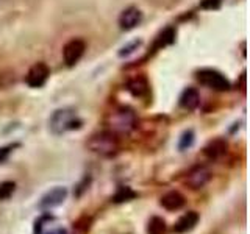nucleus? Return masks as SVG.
Instances as JSON below:
<instances>
[{
    "label": "nucleus",
    "mask_w": 250,
    "mask_h": 234,
    "mask_svg": "<svg viewBox=\"0 0 250 234\" xmlns=\"http://www.w3.org/2000/svg\"><path fill=\"white\" fill-rule=\"evenodd\" d=\"M106 130L114 133L116 136L130 135V133L138 127V117L135 111L130 108H116L106 116Z\"/></svg>",
    "instance_id": "obj_1"
},
{
    "label": "nucleus",
    "mask_w": 250,
    "mask_h": 234,
    "mask_svg": "<svg viewBox=\"0 0 250 234\" xmlns=\"http://www.w3.org/2000/svg\"><path fill=\"white\" fill-rule=\"evenodd\" d=\"M83 122L78 119V114L74 108H60L49 119V128L55 136H61L67 131L82 128Z\"/></svg>",
    "instance_id": "obj_2"
},
{
    "label": "nucleus",
    "mask_w": 250,
    "mask_h": 234,
    "mask_svg": "<svg viewBox=\"0 0 250 234\" xmlns=\"http://www.w3.org/2000/svg\"><path fill=\"white\" fill-rule=\"evenodd\" d=\"M119 136H116L111 131H99L94 133V135L88 139V148L96 155L105 156V158H109V156H114L117 152H119Z\"/></svg>",
    "instance_id": "obj_3"
},
{
    "label": "nucleus",
    "mask_w": 250,
    "mask_h": 234,
    "mask_svg": "<svg viewBox=\"0 0 250 234\" xmlns=\"http://www.w3.org/2000/svg\"><path fill=\"white\" fill-rule=\"evenodd\" d=\"M197 80L207 86V88H211L214 91H229L230 89V81L227 78L217 72L214 69H202L197 72Z\"/></svg>",
    "instance_id": "obj_4"
},
{
    "label": "nucleus",
    "mask_w": 250,
    "mask_h": 234,
    "mask_svg": "<svg viewBox=\"0 0 250 234\" xmlns=\"http://www.w3.org/2000/svg\"><path fill=\"white\" fill-rule=\"evenodd\" d=\"M84 50H86V42L83 39H78V38L70 39L64 45V49H62V58H64L66 66L67 67L75 66L84 55Z\"/></svg>",
    "instance_id": "obj_5"
},
{
    "label": "nucleus",
    "mask_w": 250,
    "mask_h": 234,
    "mask_svg": "<svg viewBox=\"0 0 250 234\" xmlns=\"http://www.w3.org/2000/svg\"><path fill=\"white\" fill-rule=\"evenodd\" d=\"M211 179V170L205 166H195L188 172L186 178L183 179L185 186H188L189 189H202L203 186H207L208 181Z\"/></svg>",
    "instance_id": "obj_6"
},
{
    "label": "nucleus",
    "mask_w": 250,
    "mask_h": 234,
    "mask_svg": "<svg viewBox=\"0 0 250 234\" xmlns=\"http://www.w3.org/2000/svg\"><path fill=\"white\" fill-rule=\"evenodd\" d=\"M67 197V189L62 186H57V187H52L50 191H47L41 200H39V208L41 209H52V208H57L61 206L64 203Z\"/></svg>",
    "instance_id": "obj_7"
},
{
    "label": "nucleus",
    "mask_w": 250,
    "mask_h": 234,
    "mask_svg": "<svg viewBox=\"0 0 250 234\" xmlns=\"http://www.w3.org/2000/svg\"><path fill=\"white\" fill-rule=\"evenodd\" d=\"M50 77V69L45 62H36L27 74V84L30 88H41Z\"/></svg>",
    "instance_id": "obj_8"
},
{
    "label": "nucleus",
    "mask_w": 250,
    "mask_h": 234,
    "mask_svg": "<svg viewBox=\"0 0 250 234\" xmlns=\"http://www.w3.org/2000/svg\"><path fill=\"white\" fill-rule=\"evenodd\" d=\"M227 150H229V142H227L224 137H216L213 140H209V142L205 145V148H203V155H205L208 159L216 161V159H221L227 153Z\"/></svg>",
    "instance_id": "obj_9"
},
{
    "label": "nucleus",
    "mask_w": 250,
    "mask_h": 234,
    "mask_svg": "<svg viewBox=\"0 0 250 234\" xmlns=\"http://www.w3.org/2000/svg\"><path fill=\"white\" fill-rule=\"evenodd\" d=\"M143 20V13L136 6H128L127 10H124L119 16V25L122 30H131L136 25H139Z\"/></svg>",
    "instance_id": "obj_10"
},
{
    "label": "nucleus",
    "mask_w": 250,
    "mask_h": 234,
    "mask_svg": "<svg viewBox=\"0 0 250 234\" xmlns=\"http://www.w3.org/2000/svg\"><path fill=\"white\" fill-rule=\"evenodd\" d=\"M127 91L136 98H147L150 96V84L146 77H135L127 83Z\"/></svg>",
    "instance_id": "obj_11"
},
{
    "label": "nucleus",
    "mask_w": 250,
    "mask_h": 234,
    "mask_svg": "<svg viewBox=\"0 0 250 234\" xmlns=\"http://www.w3.org/2000/svg\"><path fill=\"white\" fill-rule=\"evenodd\" d=\"M185 203H186L185 195L178 191H169L167 194H164L160 200V205L166 211H170V213L172 211L182 209L185 206Z\"/></svg>",
    "instance_id": "obj_12"
},
{
    "label": "nucleus",
    "mask_w": 250,
    "mask_h": 234,
    "mask_svg": "<svg viewBox=\"0 0 250 234\" xmlns=\"http://www.w3.org/2000/svg\"><path fill=\"white\" fill-rule=\"evenodd\" d=\"M200 220V215L199 213H195V211H188L186 214H183L182 217L178 218L174 225V231L178 233V234H183V233H188L195 228V225L199 223Z\"/></svg>",
    "instance_id": "obj_13"
},
{
    "label": "nucleus",
    "mask_w": 250,
    "mask_h": 234,
    "mask_svg": "<svg viewBox=\"0 0 250 234\" xmlns=\"http://www.w3.org/2000/svg\"><path fill=\"white\" fill-rule=\"evenodd\" d=\"M199 103H200V96L197 89H194V88L185 89L182 96H180V106L186 109V111H194V109L199 106Z\"/></svg>",
    "instance_id": "obj_14"
},
{
    "label": "nucleus",
    "mask_w": 250,
    "mask_h": 234,
    "mask_svg": "<svg viewBox=\"0 0 250 234\" xmlns=\"http://www.w3.org/2000/svg\"><path fill=\"white\" fill-rule=\"evenodd\" d=\"M138 197V192H135L128 186H121L119 189L116 191V194L111 197V201L116 205H121V203H127L130 200H135Z\"/></svg>",
    "instance_id": "obj_15"
},
{
    "label": "nucleus",
    "mask_w": 250,
    "mask_h": 234,
    "mask_svg": "<svg viewBox=\"0 0 250 234\" xmlns=\"http://www.w3.org/2000/svg\"><path fill=\"white\" fill-rule=\"evenodd\" d=\"M166 231V220L160 215L150 217L147 223V234H164Z\"/></svg>",
    "instance_id": "obj_16"
},
{
    "label": "nucleus",
    "mask_w": 250,
    "mask_h": 234,
    "mask_svg": "<svg viewBox=\"0 0 250 234\" xmlns=\"http://www.w3.org/2000/svg\"><path fill=\"white\" fill-rule=\"evenodd\" d=\"M92 217L88 215V214H83L77 218V220L72 223L74 225V230L78 231V233H82V234H86V233H89L91 228H92Z\"/></svg>",
    "instance_id": "obj_17"
},
{
    "label": "nucleus",
    "mask_w": 250,
    "mask_h": 234,
    "mask_svg": "<svg viewBox=\"0 0 250 234\" xmlns=\"http://www.w3.org/2000/svg\"><path fill=\"white\" fill-rule=\"evenodd\" d=\"M175 41V30L174 28H166L163 31V33L158 36V39H156V44L155 47L156 49H160V47H164V45H169Z\"/></svg>",
    "instance_id": "obj_18"
},
{
    "label": "nucleus",
    "mask_w": 250,
    "mask_h": 234,
    "mask_svg": "<svg viewBox=\"0 0 250 234\" xmlns=\"http://www.w3.org/2000/svg\"><path fill=\"white\" fill-rule=\"evenodd\" d=\"M194 139H195V135H194L192 130L185 131L182 135V137H180V140H178V150L185 152V150H188V148H191L192 144H194Z\"/></svg>",
    "instance_id": "obj_19"
},
{
    "label": "nucleus",
    "mask_w": 250,
    "mask_h": 234,
    "mask_svg": "<svg viewBox=\"0 0 250 234\" xmlns=\"http://www.w3.org/2000/svg\"><path fill=\"white\" fill-rule=\"evenodd\" d=\"M16 191V183L14 181H2L0 183V201L8 200Z\"/></svg>",
    "instance_id": "obj_20"
},
{
    "label": "nucleus",
    "mask_w": 250,
    "mask_h": 234,
    "mask_svg": "<svg viewBox=\"0 0 250 234\" xmlns=\"http://www.w3.org/2000/svg\"><path fill=\"white\" fill-rule=\"evenodd\" d=\"M49 220H53V217H52V215H41L39 218H36L33 233H35V234H42V226H44L45 222H49Z\"/></svg>",
    "instance_id": "obj_21"
},
{
    "label": "nucleus",
    "mask_w": 250,
    "mask_h": 234,
    "mask_svg": "<svg viewBox=\"0 0 250 234\" xmlns=\"http://www.w3.org/2000/svg\"><path fill=\"white\" fill-rule=\"evenodd\" d=\"M139 44H141V41H133V42L128 44L127 47H122L121 52H119V55H121V57H127V55L133 53V52H135V50L138 49Z\"/></svg>",
    "instance_id": "obj_22"
},
{
    "label": "nucleus",
    "mask_w": 250,
    "mask_h": 234,
    "mask_svg": "<svg viewBox=\"0 0 250 234\" xmlns=\"http://www.w3.org/2000/svg\"><path fill=\"white\" fill-rule=\"evenodd\" d=\"M16 147H19V144H11V145H6L3 148H0V162H3L8 158V155H10Z\"/></svg>",
    "instance_id": "obj_23"
},
{
    "label": "nucleus",
    "mask_w": 250,
    "mask_h": 234,
    "mask_svg": "<svg viewBox=\"0 0 250 234\" xmlns=\"http://www.w3.org/2000/svg\"><path fill=\"white\" fill-rule=\"evenodd\" d=\"M222 3V0H202L200 6L205 8V10H213V8H217Z\"/></svg>",
    "instance_id": "obj_24"
},
{
    "label": "nucleus",
    "mask_w": 250,
    "mask_h": 234,
    "mask_svg": "<svg viewBox=\"0 0 250 234\" xmlns=\"http://www.w3.org/2000/svg\"><path fill=\"white\" fill-rule=\"evenodd\" d=\"M89 183H91V178L89 176H86V178H83V181L78 184V189H75V195L77 197H80V195L88 189V186H89Z\"/></svg>",
    "instance_id": "obj_25"
}]
</instances>
